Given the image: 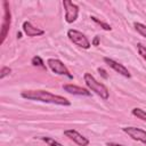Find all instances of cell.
I'll list each match as a JSON object with an SVG mask.
<instances>
[{
    "label": "cell",
    "mask_w": 146,
    "mask_h": 146,
    "mask_svg": "<svg viewBox=\"0 0 146 146\" xmlns=\"http://www.w3.org/2000/svg\"><path fill=\"white\" fill-rule=\"evenodd\" d=\"M67 36L74 44H76V46H79L83 49H89L90 46H91L88 38L82 32H80L78 30H73V29L68 30L67 31Z\"/></svg>",
    "instance_id": "4"
},
{
    "label": "cell",
    "mask_w": 146,
    "mask_h": 146,
    "mask_svg": "<svg viewBox=\"0 0 146 146\" xmlns=\"http://www.w3.org/2000/svg\"><path fill=\"white\" fill-rule=\"evenodd\" d=\"M131 114L133 116H136L137 119H140L141 121H145L146 122V112L144 110H141L139 107H135V108H132Z\"/></svg>",
    "instance_id": "12"
},
{
    "label": "cell",
    "mask_w": 146,
    "mask_h": 146,
    "mask_svg": "<svg viewBox=\"0 0 146 146\" xmlns=\"http://www.w3.org/2000/svg\"><path fill=\"white\" fill-rule=\"evenodd\" d=\"M133 26H135L136 31H137L140 35H143V36H145V38H146V25H144V24H141V23L136 22V23H133Z\"/></svg>",
    "instance_id": "14"
},
{
    "label": "cell",
    "mask_w": 146,
    "mask_h": 146,
    "mask_svg": "<svg viewBox=\"0 0 146 146\" xmlns=\"http://www.w3.org/2000/svg\"><path fill=\"white\" fill-rule=\"evenodd\" d=\"M94 44H95V46H97V44H98V36H96V38H95V40H94Z\"/></svg>",
    "instance_id": "21"
},
{
    "label": "cell",
    "mask_w": 146,
    "mask_h": 146,
    "mask_svg": "<svg viewBox=\"0 0 146 146\" xmlns=\"http://www.w3.org/2000/svg\"><path fill=\"white\" fill-rule=\"evenodd\" d=\"M90 18H91V19H92L95 23H97V24H99L100 26H103V29H104V30H106V31H111V30H112V27H111L108 24H106V23H104V22L99 21L97 17H95V16H91Z\"/></svg>",
    "instance_id": "15"
},
{
    "label": "cell",
    "mask_w": 146,
    "mask_h": 146,
    "mask_svg": "<svg viewBox=\"0 0 146 146\" xmlns=\"http://www.w3.org/2000/svg\"><path fill=\"white\" fill-rule=\"evenodd\" d=\"M32 64H33L34 66H40V67H42V68L46 70V65L43 64L41 57H39V56H34V57L32 58Z\"/></svg>",
    "instance_id": "16"
},
{
    "label": "cell",
    "mask_w": 146,
    "mask_h": 146,
    "mask_svg": "<svg viewBox=\"0 0 146 146\" xmlns=\"http://www.w3.org/2000/svg\"><path fill=\"white\" fill-rule=\"evenodd\" d=\"M23 31H24V33H25L27 36H38V35H42V34L44 33L43 30L33 26V25H32L30 22H27V21L23 23Z\"/></svg>",
    "instance_id": "11"
},
{
    "label": "cell",
    "mask_w": 146,
    "mask_h": 146,
    "mask_svg": "<svg viewBox=\"0 0 146 146\" xmlns=\"http://www.w3.org/2000/svg\"><path fill=\"white\" fill-rule=\"evenodd\" d=\"M47 64H48L49 68H50L54 73H56V74H58V75H66V76L70 78V79L73 78V75L70 73V71L67 70V67L65 66V64H64L62 60H59V59H57V58H49V59L47 60Z\"/></svg>",
    "instance_id": "5"
},
{
    "label": "cell",
    "mask_w": 146,
    "mask_h": 146,
    "mask_svg": "<svg viewBox=\"0 0 146 146\" xmlns=\"http://www.w3.org/2000/svg\"><path fill=\"white\" fill-rule=\"evenodd\" d=\"M40 139H41L42 141H44L48 146H64V145H62L60 143H58L57 140H55V139L51 138V137H40Z\"/></svg>",
    "instance_id": "13"
},
{
    "label": "cell",
    "mask_w": 146,
    "mask_h": 146,
    "mask_svg": "<svg viewBox=\"0 0 146 146\" xmlns=\"http://www.w3.org/2000/svg\"><path fill=\"white\" fill-rule=\"evenodd\" d=\"M122 130L129 137H131L133 140L140 141L146 145V131L145 130L137 128V127H124V128H122Z\"/></svg>",
    "instance_id": "7"
},
{
    "label": "cell",
    "mask_w": 146,
    "mask_h": 146,
    "mask_svg": "<svg viewBox=\"0 0 146 146\" xmlns=\"http://www.w3.org/2000/svg\"><path fill=\"white\" fill-rule=\"evenodd\" d=\"M83 79H84L86 86L89 88V90L94 91L96 95H98L100 98H103V99H105V100L108 99V97H110V91H108V89H107V87H106L105 84L98 82V81L94 78V75H91L90 73H84Z\"/></svg>",
    "instance_id": "2"
},
{
    "label": "cell",
    "mask_w": 146,
    "mask_h": 146,
    "mask_svg": "<svg viewBox=\"0 0 146 146\" xmlns=\"http://www.w3.org/2000/svg\"><path fill=\"white\" fill-rule=\"evenodd\" d=\"M21 96L25 99L29 100H38L42 103H49V104H55V105H60V106H70L71 102L59 95L51 94L46 90H25L21 94Z\"/></svg>",
    "instance_id": "1"
},
{
    "label": "cell",
    "mask_w": 146,
    "mask_h": 146,
    "mask_svg": "<svg viewBox=\"0 0 146 146\" xmlns=\"http://www.w3.org/2000/svg\"><path fill=\"white\" fill-rule=\"evenodd\" d=\"M137 49H138V52H139V55L146 60V47L145 46H143L141 43H138L137 44Z\"/></svg>",
    "instance_id": "18"
},
{
    "label": "cell",
    "mask_w": 146,
    "mask_h": 146,
    "mask_svg": "<svg viewBox=\"0 0 146 146\" xmlns=\"http://www.w3.org/2000/svg\"><path fill=\"white\" fill-rule=\"evenodd\" d=\"M98 72H99V73L102 72V74H103V76H104V78H107V74H106V72H105V71H104L103 68H98Z\"/></svg>",
    "instance_id": "19"
},
{
    "label": "cell",
    "mask_w": 146,
    "mask_h": 146,
    "mask_svg": "<svg viewBox=\"0 0 146 146\" xmlns=\"http://www.w3.org/2000/svg\"><path fill=\"white\" fill-rule=\"evenodd\" d=\"M106 145H107V146H124V145H121V144H115V143H107Z\"/></svg>",
    "instance_id": "20"
},
{
    "label": "cell",
    "mask_w": 146,
    "mask_h": 146,
    "mask_svg": "<svg viewBox=\"0 0 146 146\" xmlns=\"http://www.w3.org/2000/svg\"><path fill=\"white\" fill-rule=\"evenodd\" d=\"M104 62H105L111 68H113L115 72L120 73V74L123 75L124 78H130V76H131V74H130V72L128 71V68H127L124 65H122V64L115 62L114 59L108 58V57H104Z\"/></svg>",
    "instance_id": "9"
},
{
    "label": "cell",
    "mask_w": 146,
    "mask_h": 146,
    "mask_svg": "<svg viewBox=\"0 0 146 146\" xmlns=\"http://www.w3.org/2000/svg\"><path fill=\"white\" fill-rule=\"evenodd\" d=\"M64 135L68 139H71L73 143H75L76 145H79V146H88L89 143H90L87 137H84L83 135H81L79 131H76L74 129H67V130H65L64 131Z\"/></svg>",
    "instance_id": "8"
},
{
    "label": "cell",
    "mask_w": 146,
    "mask_h": 146,
    "mask_svg": "<svg viewBox=\"0 0 146 146\" xmlns=\"http://www.w3.org/2000/svg\"><path fill=\"white\" fill-rule=\"evenodd\" d=\"M11 72V68H9L8 66H2L1 71H0V79H5L7 75H9V73Z\"/></svg>",
    "instance_id": "17"
},
{
    "label": "cell",
    "mask_w": 146,
    "mask_h": 146,
    "mask_svg": "<svg viewBox=\"0 0 146 146\" xmlns=\"http://www.w3.org/2000/svg\"><path fill=\"white\" fill-rule=\"evenodd\" d=\"M2 6H3V18H2V25H1V40H0L1 44L5 42V39L7 36V33L10 29V23H11V14H10L8 1L3 0Z\"/></svg>",
    "instance_id": "3"
},
{
    "label": "cell",
    "mask_w": 146,
    "mask_h": 146,
    "mask_svg": "<svg viewBox=\"0 0 146 146\" xmlns=\"http://www.w3.org/2000/svg\"><path fill=\"white\" fill-rule=\"evenodd\" d=\"M63 89L65 91H67L68 94H72V95H78V96H86V97H89L91 96V91L82 88V87H79V86H75V84H64L63 86Z\"/></svg>",
    "instance_id": "10"
},
{
    "label": "cell",
    "mask_w": 146,
    "mask_h": 146,
    "mask_svg": "<svg viewBox=\"0 0 146 146\" xmlns=\"http://www.w3.org/2000/svg\"><path fill=\"white\" fill-rule=\"evenodd\" d=\"M63 6L65 9V21L67 23L75 22L78 18V15H79V7L70 0H64Z\"/></svg>",
    "instance_id": "6"
}]
</instances>
